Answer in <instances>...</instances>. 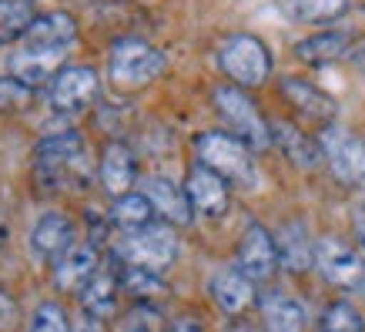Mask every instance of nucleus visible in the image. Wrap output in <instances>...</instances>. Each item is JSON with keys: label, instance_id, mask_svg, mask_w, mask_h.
<instances>
[{"label": "nucleus", "instance_id": "obj_22", "mask_svg": "<svg viewBox=\"0 0 365 332\" xmlns=\"http://www.w3.org/2000/svg\"><path fill=\"white\" fill-rule=\"evenodd\" d=\"M118 268L114 266H101L94 276L88 278V286L81 288V306H84V316H94V319H108L114 309H118Z\"/></svg>", "mask_w": 365, "mask_h": 332}, {"label": "nucleus", "instance_id": "obj_28", "mask_svg": "<svg viewBox=\"0 0 365 332\" xmlns=\"http://www.w3.org/2000/svg\"><path fill=\"white\" fill-rule=\"evenodd\" d=\"M118 282H121L124 292H131L138 299H151V296H161L165 292V282L158 278V272L151 268H138V266H118Z\"/></svg>", "mask_w": 365, "mask_h": 332}, {"label": "nucleus", "instance_id": "obj_13", "mask_svg": "<svg viewBox=\"0 0 365 332\" xmlns=\"http://www.w3.org/2000/svg\"><path fill=\"white\" fill-rule=\"evenodd\" d=\"M208 292H211V299H215V306L225 316H232V319H242L245 309L255 302V282L238 266L215 268L208 278Z\"/></svg>", "mask_w": 365, "mask_h": 332}, {"label": "nucleus", "instance_id": "obj_18", "mask_svg": "<svg viewBox=\"0 0 365 332\" xmlns=\"http://www.w3.org/2000/svg\"><path fill=\"white\" fill-rule=\"evenodd\" d=\"M101 268L98 262V245L94 242H78L71 252H64L54 262V286L61 292H78L88 286V278Z\"/></svg>", "mask_w": 365, "mask_h": 332}, {"label": "nucleus", "instance_id": "obj_39", "mask_svg": "<svg viewBox=\"0 0 365 332\" xmlns=\"http://www.w3.org/2000/svg\"><path fill=\"white\" fill-rule=\"evenodd\" d=\"M359 67H362V71H365V44L359 47Z\"/></svg>", "mask_w": 365, "mask_h": 332}, {"label": "nucleus", "instance_id": "obj_33", "mask_svg": "<svg viewBox=\"0 0 365 332\" xmlns=\"http://www.w3.org/2000/svg\"><path fill=\"white\" fill-rule=\"evenodd\" d=\"M21 319H24L21 302L14 299L7 288H0V332H17Z\"/></svg>", "mask_w": 365, "mask_h": 332}, {"label": "nucleus", "instance_id": "obj_24", "mask_svg": "<svg viewBox=\"0 0 365 332\" xmlns=\"http://www.w3.org/2000/svg\"><path fill=\"white\" fill-rule=\"evenodd\" d=\"M349 51V34L345 31H319L295 44V57L305 64H332Z\"/></svg>", "mask_w": 365, "mask_h": 332}, {"label": "nucleus", "instance_id": "obj_7", "mask_svg": "<svg viewBox=\"0 0 365 332\" xmlns=\"http://www.w3.org/2000/svg\"><path fill=\"white\" fill-rule=\"evenodd\" d=\"M319 151L342 185L365 181V138L345 131L342 124H325L319 131Z\"/></svg>", "mask_w": 365, "mask_h": 332}, {"label": "nucleus", "instance_id": "obj_30", "mask_svg": "<svg viewBox=\"0 0 365 332\" xmlns=\"http://www.w3.org/2000/svg\"><path fill=\"white\" fill-rule=\"evenodd\" d=\"M34 104V88L31 84H24L21 78H14V74H4L0 78V111L4 114H21Z\"/></svg>", "mask_w": 365, "mask_h": 332}, {"label": "nucleus", "instance_id": "obj_38", "mask_svg": "<svg viewBox=\"0 0 365 332\" xmlns=\"http://www.w3.org/2000/svg\"><path fill=\"white\" fill-rule=\"evenodd\" d=\"M7 238H11V225H7V215L0 211V248L7 245Z\"/></svg>", "mask_w": 365, "mask_h": 332}, {"label": "nucleus", "instance_id": "obj_2", "mask_svg": "<svg viewBox=\"0 0 365 332\" xmlns=\"http://www.w3.org/2000/svg\"><path fill=\"white\" fill-rule=\"evenodd\" d=\"M195 155L205 168H211L215 175H222L228 185H242L252 188L258 171H255V151L242 138H235L232 131H201L195 138Z\"/></svg>", "mask_w": 365, "mask_h": 332}, {"label": "nucleus", "instance_id": "obj_10", "mask_svg": "<svg viewBox=\"0 0 365 332\" xmlns=\"http://www.w3.org/2000/svg\"><path fill=\"white\" fill-rule=\"evenodd\" d=\"M235 266L242 268L252 282H265L278 268V245L275 235L268 232L262 221H248L242 238L235 245Z\"/></svg>", "mask_w": 365, "mask_h": 332}, {"label": "nucleus", "instance_id": "obj_3", "mask_svg": "<svg viewBox=\"0 0 365 332\" xmlns=\"http://www.w3.org/2000/svg\"><path fill=\"white\" fill-rule=\"evenodd\" d=\"M211 104L218 111V118L228 124V131L235 138H242L255 155L272 148V124L265 121V114L258 111V104L245 94V88H238V84H218V88L211 91Z\"/></svg>", "mask_w": 365, "mask_h": 332}, {"label": "nucleus", "instance_id": "obj_31", "mask_svg": "<svg viewBox=\"0 0 365 332\" xmlns=\"http://www.w3.org/2000/svg\"><path fill=\"white\" fill-rule=\"evenodd\" d=\"M34 4L31 0H0V27L4 34H17L21 37L27 27L34 24Z\"/></svg>", "mask_w": 365, "mask_h": 332}, {"label": "nucleus", "instance_id": "obj_25", "mask_svg": "<svg viewBox=\"0 0 365 332\" xmlns=\"http://www.w3.org/2000/svg\"><path fill=\"white\" fill-rule=\"evenodd\" d=\"M155 205L148 201L144 191H128L121 198H114L111 205V221L121 228V232H138V228H148L155 225Z\"/></svg>", "mask_w": 365, "mask_h": 332}, {"label": "nucleus", "instance_id": "obj_17", "mask_svg": "<svg viewBox=\"0 0 365 332\" xmlns=\"http://www.w3.org/2000/svg\"><path fill=\"white\" fill-rule=\"evenodd\" d=\"M282 94H285V101L292 108L299 114H305V118H312V121L332 124L335 111H339V104H335V98L329 91H322L319 84H312L305 78H282Z\"/></svg>", "mask_w": 365, "mask_h": 332}, {"label": "nucleus", "instance_id": "obj_34", "mask_svg": "<svg viewBox=\"0 0 365 332\" xmlns=\"http://www.w3.org/2000/svg\"><path fill=\"white\" fill-rule=\"evenodd\" d=\"M168 332H205V326H201V319H195V316H178V319L168 326Z\"/></svg>", "mask_w": 365, "mask_h": 332}, {"label": "nucleus", "instance_id": "obj_4", "mask_svg": "<svg viewBox=\"0 0 365 332\" xmlns=\"http://www.w3.org/2000/svg\"><path fill=\"white\" fill-rule=\"evenodd\" d=\"M165 54L151 47L141 37H118L111 44V54H108V71H111V81L121 91H138L148 88L151 81H158L165 74Z\"/></svg>", "mask_w": 365, "mask_h": 332}, {"label": "nucleus", "instance_id": "obj_1", "mask_svg": "<svg viewBox=\"0 0 365 332\" xmlns=\"http://www.w3.org/2000/svg\"><path fill=\"white\" fill-rule=\"evenodd\" d=\"M34 175L44 191L78 188L88 181V141L81 131L47 134L34 148Z\"/></svg>", "mask_w": 365, "mask_h": 332}, {"label": "nucleus", "instance_id": "obj_29", "mask_svg": "<svg viewBox=\"0 0 365 332\" xmlns=\"http://www.w3.org/2000/svg\"><path fill=\"white\" fill-rule=\"evenodd\" d=\"M121 332H161L165 329V316L158 312V306H151L148 299H138V306L121 316Z\"/></svg>", "mask_w": 365, "mask_h": 332}, {"label": "nucleus", "instance_id": "obj_12", "mask_svg": "<svg viewBox=\"0 0 365 332\" xmlns=\"http://www.w3.org/2000/svg\"><path fill=\"white\" fill-rule=\"evenodd\" d=\"M74 235H78V228H74L71 215H64V211H44L37 218V225L31 228V252L41 262H57L61 255L78 245Z\"/></svg>", "mask_w": 365, "mask_h": 332}, {"label": "nucleus", "instance_id": "obj_14", "mask_svg": "<svg viewBox=\"0 0 365 332\" xmlns=\"http://www.w3.org/2000/svg\"><path fill=\"white\" fill-rule=\"evenodd\" d=\"M74 41H78V21L67 11L37 14L31 27L21 34V44L34 51H67Z\"/></svg>", "mask_w": 365, "mask_h": 332}, {"label": "nucleus", "instance_id": "obj_32", "mask_svg": "<svg viewBox=\"0 0 365 332\" xmlns=\"http://www.w3.org/2000/svg\"><path fill=\"white\" fill-rule=\"evenodd\" d=\"M27 332H71L64 306H57V302H41V306L34 309L31 329Z\"/></svg>", "mask_w": 365, "mask_h": 332}, {"label": "nucleus", "instance_id": "obj_27", "mask_svg": "<svg viewBox=\"0 0 365 332\" xmlns=\"http://www.w3.org/2000/svg\"><path fill=\"white\" fill-rule=\"evenodd\" d=\"M319 332H365V319L352 302L335 299L325 306V312H322Z\"/></svg>", "mask_w": 365, "mask_h": 332}, {"label": "nucleus", "instance_id": "obj_20", "mask_svg": "<svg viewBox=\"0 0 365 332\" xmlns=\"http://www.w3.org/2000/svg\"><path fill=\"white\" fill-rule=\"evenodd\" d=\"M64 54L67 51H34V47H21L11 57V74L21 78L24 84H51V81L64 71Z\"/></svg>", "mask_w": 365, "mask_h": 332}, {"label": "nucleus", "instance_id": "obj_8", "mask_svg": "<svg viewBox=\"0 0 365 332\" xmlns=\"http://www.w3.org/2000/svg\"><path fill=\"white\" fill-rule=\"evenodd\" d=\"M315 268L335 288H362L365 282L362 248H352L349 242L335 238V235H325V238L315 242Z\"/></svg>", "mask_w": 365, "mask_h": 332}, {"label": "nucleus", "instance_id": "obj_37", "mask_svg": "<svg viewBox=\"0 0 365 332\" xmlns=\"http://www.w3.org/2000/svg\"><path fill=\"white\" fill-rule=\"evenodd\" d=\"M355 232H359V245H362V255H365V208L355 211Z\"/></svg>", "mask_w": 365, "mask_h": 332}, {"label": "nucleus", "instance_id": "obj_6", "mask_svg": "<svg viewBox=\"0 0 365 332\" xmlns=\"http://www.w3.org/2000/svg\"><path fill=\"white\" fill-rule=\"evenodd\" d=\"M114 255L124 266L165 272L178 258V235L171 225H148L138 232H124V238L114 245Z\"/></svg>", "mask_w": 365, "mask_h": 332}, {"label": "nucleus", "instance_id": "obj_11", "mask_svg": "<svg viewBox=\"0 0 365 332\" xmlns=\"http://www.w3.org/2000/svg\"><path fill=\"white\" fill-rule=\"evenodd\" d=\"M185 191L191 198V208L198 215H208V218H222L228 211V201H232V191H228V181L222 175H215L211 168H205L201 161L188 168V178H185Z\"/></svg>", "mask_w": 365, "mask_h": 332}, {"label": "nucleus", "instance_id": "obj_26", "mask_svg": "<svg viewBox=\"0 0 365 332\" xmlns=\"http://www.w3.org/2000/svg\"><path fill=\"white\" fill-rule=\"evenodd\" d=\"M278 7L295 24H332L349 7V0H278Z\"/></svg>", "mask_w": 365, "mask_h": 332}, {"label": "nucleus", "instance_id": "obj_35", "mask_svg": "<svg viewBox=\"0 0 365 332\" xmlns=\"http://www.w3.org/2000/svg\"><path fill=\"white\" fill-rule=\"evenodd\" d=\"M71 332H108V329H104V319H94V316H81V319L71 326Z\"/></svg>", "mask_w": 365, "mask_h": 332}, {"label": "nucleus", "instance_id": "obj_15", "mask_svg": "<svg viewBox=\"0 0 365 332\" xmlns=\"http://www.w3.org/2000/svg\"><path fill=\"white\" fill-rule=\"evenodd\" d=\"M141 191L148 195V201L155 205V211L165 221H171V225H191V218H195V208H191L188 191L181 188V185H175L171 178H165V175L144 178V181H141Z\"/></svg>", "mask_w": 365, "mask_h": 332}, {"label": "nucleus", "instance_id": "obj_23", "mask_svg": "<svg viewBox=\"0 0 365 332\" xmlns=\"http://www.w3.org/2000/svg\"><path fill=\"white\" fill-rule=\"evenodd\" d=\"M262 326L265 332H305V306L299 299H292L285 292H268L262 299Z\"/></svg>", "mask_w": 365, "mask_h": 332}, {"label": "nucleus", "instance_id": "obj_16", "mask_svg": "<svg viewBox=\"0 0 365 332\" xmlns=\"http://www.w3.org/2000/svg\"><path fill=\"white\" fill-rule=\"evenodd\" d=\"M275 245H278V266H285L288 272H309L315 266V242H312V235L302 218L282 221Z\"/></svg>", "mask_w": 365, "mask_h": 332}, {"label": "nucleus", "instance_id": "obj_19", "mask_svg": "<svg viewBox=\"0 0 365 332\" xmlns=\"http://www.w3.org/2000/svg\"><path fill=\"white\" fill-rule=\"evenodd\" d=\"M98 175H101V185H104L108 195H114V198L128 195L131 185H134V175H138L134 151L128 148V144H121V141H111L108 148H104V155H101Z\"/></svg>", "mask_w": 365, "mask_h": 332}, {"label": "nucleus", "instance_id": "obj_5", "mask_svg": "<svg viewBox=\"0 0 365 332\" xmlns=\"http://www.w3.org/2000/svg\"><path fill=\"white\" fill-rule=\"evenodd\" d=\"M218 67L238 88H258L272 74V54L255 34H228L218 44Z\"/></svg>", "mask_w": 365, "mask_h": 332}, {"label": "nucleus", "instance_id": "obj_36", "mask_svg": "<svg viewBox=\"0 0 365 332\" xmlns=\"http://www.w3.org/2000/svg\"><path fill=\"white\" fill-rule=\"evenodd\" d=\"M225 332H262V329H258V326H252L248 319H232Z\"/></svg>", "mask_w": 365, "mask_h": 332}, {"label": "nucleus", "instance_id": "obj_9", "mask_svg": "<svg viewBox=\"0 0 365 332\" xmlns=\"http://www.w3.org/2000/svg\"><path fill=\"white\" fill-rule=\"evenodd\" d=\"M101 81L98 71L88 64H67L61 74H57L51 84H47V104L61 114H74V111H84L98 101Z\"/></svg>", "mask_w": 365, "mask_h": 332}, {"label": "nucleus", "instance_id": "obj_21", "mask_svg": "<svg viewBox=\"0 0 365 332\" xmlns=\"http://www.w3.org/2000/svg\"><path fill=\"white\" fill-rule=\"evenodd\" d=\"M272 144H278V151L295 168H302V171H312V168H319V161H322L319 138H309L302 128H295V124H288V121L272 124Z\"/></svg>", "mask_w": 365, "mask_h": 332}]
</instances>
